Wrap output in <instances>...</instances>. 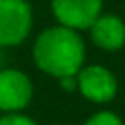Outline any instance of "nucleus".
<instances>
[{"mask_svg": "<svg viewBox=\"0 0 125 125\" xmlns=\"http://www.w3.org/2000/svg\"><path fill=\"white\" fill-rule=\"evenodd\" d=\"M0 125H37V123L21 113H6L4 117H0Z\"/></svg>", "mask_w": 125, "mask_h": 125, "instance_id": "nucleus-8", "label": "nucleus"}, {"mask_svg": "<svg viewBox=\"0 0 125 125\" xmlns=\"http://www.w3.org/2000/svg\"><path fill=\"white\" fill-rule=\"evenodd\" d=\"M76 80L80 94L96 104L111 102L113 96L117 94V80L105 66L100 64L82 66L76 74Z\"/></svg>", "mask_w": 125, "mask_h": 125, "instance_id": "nucleus-3", "label": "nucleus"}, {"mask_svg": "<svg viewBox=\"0 0 125 125\" xmlns=\"http://www.w3.org/2000/svg\"><path fill=\"white\" fill-rule=\"evenodd\" d=\"M84 125H123V121L111 111H100V113H94Z\"/></svg>", "mask_w": 125, "mask_h": 125, "instance_id": "nucleus-7", "label": "nucleus"}, {"mask_svg": "<svg viewBox=\"0 0 125 125\" xmlns=\"http://www.w3.org/2000/svg\"><path fill=\"white\" fill-rule=\"evenodd\" d=\"M31 96L33 86L23 72L16 68L0 70V109L20 111L29 104Z\"/></svg>", "mask_w": 125, "mask_h": 125, "instance_id": "nucleus-5", "label": "nucleus"}, {"mask_svg": "<svg viewBox=\"0 0 125 125\" xmlns=\"http://www.w3.org/2000/svg\"><path fill=\"white\" fill-rule=\"evenodd\" d=\"M59 82H61L62 90H66V92H72V90H76V88H78L76 74H70V76H61V78H59Z\"/></svg>", "mask_w": 125, "mask_h": 125, "instance_id": "nucleus-9", "label": "nucleus"}, {"mask_svg": "<svg viewBox=\"0 0 125 125\" xmlns=\"http://www.w3.org/2000/svg\"><path fill=\"white\" fill-rule=\"evenodd\" d=\"M53 14L64 27L86 29L102 14V0H53Z\"/></svg>", "mask_w": 125, "mask_h": 125, "instance_id": "nucleus-4", "label": "nucleus"}, {"mask_svg": "<svg viewBox=\"0 0 125 125\" xmlns=\"http://www.w3.org/2000/svg\"><path fill=\"white\" fill-rule=\"evenodd\" d=\"M31 29V8L25 0H0V45H20Z\"/></svg>", "mask_w": 125, "mask_h": 125, "instance_id": "nucleus-2", "label": "nucleus"}, {"mask_svg": "<svg viewBox=\"0 0 125 125\" xmlns=\"http://www.w3.org/2000/svg\"><path fill=\"white\" fill-rule=\"evenodd\" d=\"M92 41L105 49V51H117L125 43V23L117 16H98L96 21L90 25Z\"/></svg>", "mask_w": 125, "mask_h": 125, "instance_id": "nucleus-6", "label": "nucleus"}, {"mask_svg": "<svg viewBox=\"0 0 125 125\" xmlns=\"http://www.w3.org/2000/svg\"><path fill=\"white\" fill-rule=\"evenodd\" d=\"M33 59L43 72L55 78L78 74L84 62V41L76 29L64 25L49 27L35 39Z\"/></svg>", "mask_w": 125, "mask_h": 125, "instance_id": "nucleus-1", "label": "nucleus"}]
</instances>
